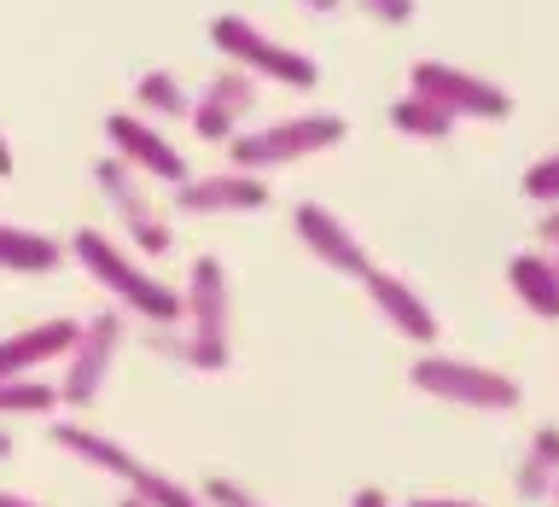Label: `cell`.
<instances>
[{
  "instance_id": "83f0119b",
  "label": "cell",
  "mask_w": 559,
  "mask_h": 507,
  "mask_svg": "<svg viewBox=\"0 0 559 507\" xmlns=\"http://www.w3.org/2000/svg\"><path fill=\"white\" fill-rule=\"evenodd\" d=\"M349 507H396V502L384 496V490H373V484H367V490H356V496H349Z\"/></svg>"
},
{
  "instance_id": "4316f807",
  "label": "cell",
  "mask_w": 559,
  "mask_h": 507,
  "mask_svg": "<svg viewBox=\"0 0 559 507\" xmlns=\"http://www.w3.org/2000/svg\"><path fill=\"white\" fill-rule=\"evenodd\" d=\"M402 507H484V502H466V496H414Z\"/></svg>"
},
{
  "instance_id": "cb8c5ba5",
  "label": "cell",
  "mask_w": 559,
  "mask_h": 507,
  "mask_svg": "<svg viewBox=\"0 0 559 507\" xmlns=\"http://www.w3.org/2000/svg\"><path fill=\"white\" fill-rule=\"evenodd\" d=\"M199 496H204V507H274V502H262L251 484L227 479V472H210V479L199 484Z\"/></svg>"
},
{
  "instance_id": "e0dca14e",
  "label": "cell",
  "mask_w": 559,
  "mask_h": 507,
  "mask_svg": "<svg viewBox=\"0 0 559 507\" xmlns=\"http://www.w3.org/2000/svg\"><path fill=\"white\" fill-rule=\"evenodd\" d=\"M513 490L519 502H554L559 490V426H536L524 444L519 467H513Z\"/></svg>"
},
{
  "instance_id": "277c9868",
  "label": "cell",
  "mask_w": 559,
  "mask_h": 507,
  "mask_svg": "<svg viewBox=\"0 0 559 507\" xmlns=\"http://www.w3.org/2000/svg\"><path fill=\"white\" fill-rule=\"evenodd\" d=\"M349 122L338 111H297V117H280V122H262V129H245L234 146V164L227 169H245V175H269V169H286V164H304L314 152H332L344 146Z\"/></svg>"
},
{
  "instance_id": "f546056e",
  "label": "cell",
  "mask_w": 559,
  "mask_h": 507,
  "mask_svg": "<svg viewBox=\"0 0 559 507\" xmlns=\"http://www.w3.org/2000/svg\"><path fill=\"white\" fill-rule=\"evenodd\" d=\"M304 7H309V12H338L344 0H304Z\"/></svg>"
},
{
  "instance_id": "603a6c76",
  "label": "cell",
  "mask_w": 559,
  "mask_h": 507,
  "mask_svg": "<svg viewBox=\"0 0 559 507\" xmlns=\"http://www.w3.org/2000/svg\"><path fill=\"white\" fill-rule=\"evenodd\" d=\"M524 199H536L542 210H559V146L542 152L531 169H524Z\"/></svg>"
},
{
  "instance_id": "d6986e66",
  "label": "cell",
  "mask_w": 559,
  "mask_h": 507,
  "mask_svg": "<svg viewBox=\"0 0 559 507\" xmlns=\"http://www.w3.org/2000/svg\"><path fill=\"white\" fill-rule=\"evenodd\" d=\"M134 105H140V117H164V122H187L192 117V94H187V82L175 76V70H140L134 76Z\"/></svg>"
},
{
  "instance_id": "3957f363",
  "label": "cell",
  "mask_w": 559,
  "mask_h": 507,
  "mask_svg": "<svg viewBox=\"0 0 559 507\" xmlns=\"http://www.w3.org/2000/svg\"><path fill=\"white\" fill-rule=\"evenodd\" d=\"M408 385L419 397L454 402V409H472V414H513L524 402L513 374L484 367V362H466V356H443V350H419L414 367H408Z\"/></svg>"
},
{
  "instance_id": "ffe728a7",
  "label": "cell",
  "mask_w": 559,
  "mask_h": 507,
  "mask_svg": "<svg viewBox=\"0 0 559 507\" xmlns=\"http://www.w3.org/2000/svg\"><path fill=\"white\" fill-rule=\"evenodd\" d=\"M454 122H461V117H449L437 99H419V94L391 99V129L408 134V140H449Z\"/></svg>"
},
{
  "instance_id": "f1b7e54d",
  "label": "cell",
  "mask_w": 559,
  "mask_h": 507,
  "mask_svg": "<svg viewBox=\"0 0 559 507\" xmlns=\"http://www.w3.org/2000/svg\"><path fill=\"white\" fill-rule=\"evenodd\" d=\"M0 507H41V502H29V496H17V490H0Z\"/></svg>"
},
{
  "instance_id": "ba28073f",
  "label": "cell",
  "mask_w": 559,
  "mask_h": 507,
  "mask_svg": "<svg viewBox=\"0 0 559 507\" xmlns=\"http://www.w3.org/2000/svg\"><path fill=\"white\" fill-rule=\"evenodd\" d=\"M181 327L222 367L234 362V339H227V332H234V280H227V269L216 257H192L187 286H181Z\"/></svg>"
},
{
  "instance_id": "52a82bcc",
  "label": "cell",
  "mask_w": 559,
  "mask_h": 507,
  "mask_svg": "<svg viewBox=\"0 0 559 507\" xmlns=\"http://www.w3.org/2000/svg\"><path fill=\"white\" fill-rule=\"evenodd\" d=\"M122 339H129V315L122 309H99L82 321V339L70 344L64 356V379H59V409H94L105 379H111V367L122 356Z\"/></svg>"
},
{
  "instance_id": "4dcf8cb0",
  "label": "cell",
  "mask_w": 559,
  "mask_h": 507,
  "mask_svg": "<svg viewBox=\"0 0 559 507\" xmlns=\"http://www.w3.org/2000/svg\"><path fill=\"white\" fill-rule=\"evenodd\" d=\"M0 175H12V146H7V134H0Z\"/></svg>"
},
{
  "instance_id": "1f68e13d",
  "label": "cell",
  "mask_w": 559,
  "mask_h": 507,
  "mask_svg": "<svg viewBox=\"0 0 559 507\" xmlns=\"http://www.w3.org/2000/svg\"><path fill=\"white\" fill-rule=\"evenodd\" d=\"M7 455H12V432H0V461H7Z\"/></svg>"
},
{
  "instance_id": "44dd1931",
  "label": "cell",
  "mask_w": 559,
  "mask_h": 507,
  "mask_svg": "<svg viewBox=\"0 0 559 507\" xmlns=\"http://www.w3.org/2000/svg\"><path fill=\"white\" fill-rule=\"evenodd\" d=\"M146 350H152V356H164V362H175V367H192V374H222V362L210 356V350L192 339L181 321H175V327H146Z\"/></svg>"
},
{
  "instance_id": "30bf717a",
  "label": "cell",
  "mask_w": 559,
  "mask_h": 507,
  "mask_svg": "<svg viewBox=\"0 0 559 507\" xmlns=\"http://www.w3.org/2000/svg\"><path fill=\"white\" fill-rule=\"evenodd\" d=\"M105 140H111V152L129 164L140 181H164V187H187L192 169H187V152L175 146V140L157 129V122H146L140 111H117L105 117Z\"/></svg>"
},
{
  "instance_id": "6da1fadb",
  "label": "cell",
  "mask_w": 559,
  "mask_h": 507,
  "mask_svg": "<svg viewBox=\"0 0 559 507\" xmlns=\"http://www.w3.org/2000/svg\"><path fill=\"white\" fill-rule=\"evenodd\" d=\"M70 262L111 297V309L140 315L146 327H175L181 321V292L164 286L157 274H146L129 245H117L111 234H99V227H76V234H70Z\"/></svg>"
},
{
  "instance_id": "7c38bea8",
  "label": "cell",
  "mask_w": 559,
  "mask_h": 507,
  "mask_svg": "<svg viewBox=\"0 0 559 507\" xmlns=\"http://www.w3.org/2000/svg\"><path fill=\"white\" fill-rule=\"evenodd\" d=\"M292 227H297V245L314 257V262H326L332 274H349V280H361L367 269H373V251L361 245V234L349 227L338 210H326V204H297L292 210Z\"/></svg>"
},
{
  "instance_id": "9c48e42d",
  "label": "cell",
  "mask_w": 559,
  "mask_h": 507,
  "mask_svg": "<svg viewBox=\"0 0 559 507\" xmlns=\"http://www.w3.org/2000/svg\"><path fill=\"white\" fill-rule=\"evenodd\" d=\"M408 94L437 99L449 117H472V122H507L513 117V94H507V87H496L489 76H472L461 64H443V59H419L408 70Z\"/></svg>"
},
{
  "instance_id": "836d02e7",
  "label": "cell",
  "mask_w": 559,
  "mask_h": 507,
  "mask_svg": "<svg viewBox=\"0 0 559 507\" xmlns=\"http://www.w3.org/2000/svg\"><path fill=\"white\" fill-rule=\"evenodd\" d=\"M554 502H559V490H554Z\"/></svg>"
},
{
  "instance_id": "8992f818",
  "label": "cell",
  "mask_w": 559,
  "mask_h": 507,
  "mask_svg": "<svg viewBox=\"0 0 559 507\" xmlns=\"http://www.w3.org/2000/svg\"><path fill=\"white\" fill-rule=\"evenodd\" d=\"M94 187H99L105 210L117 216L122 239L134 245V257H169V251H175V227H169V216L157 210V199L146 192V181H140V175L122 164L117 152L94 164Z\"/></svg>"
},
{
  "instance_id": "9a60e30c",
  "label": "cell",
  "mask_w": 559,
  "mask_h": 507,
  "mask_svg": "<svg viewBox=\"0 0 559 507\" xmlns=\"http://www.w3.org/2000/svg\"><path fill=\"white\" fill-rule=\"evenodd\" d=\"M76 339H82V321H70V315H52V321L7 332L0 339V379H41V367L64 362Z\"/></svg>"
},
{
  "instance_id": "d4e9b609",
  "label": "cell",
  "mask_w": 559,
  "mask_h": 507,
  "mask_svg": "<svg viewBox=\"0 0 559 507\" xmlns=\"http://www.w3.org/2000/svg\"><path fill=\"white\" fill-rule=\"evenodd\" d=\"M356 7H361V12H373L379 24H391V30H402V24L414 17V0H356Z\"/></svg>"
},
{
  "instance_id": "d6a6232c",
  "label": "cell",
  "mask_w": 559,
  "mask_h": 507,
  "mask_svg": "<svg viewBox=\"0 0 559 507\" xmlns=\"http://www.w3.org/2000/svg\"><path fill=\"white\" fill-rule=\"evenodd\" d=\"M117 507H140V502H134V496H122V502H117Z\"/></svg>"
},
{
  "instance_id": "4fadbf2b",
  "label": "cell",
  "mask_w": 559,
  "mask_h": 507,
  "mask_svg": "<svg viewBox=\"0 0 559 507\" xmlns=\"http://www.w3.org/2000/svg\"><path fill=\"white\" fill-rule=\"evenodd\" d=\"M269 204H274L269 175H245V169L192 175L187 187H175V210L181 216H257Z\"/></svg>"
},
{
  "instance_id": "7a4b0ae2",
  "label": "cell",
  "mask_w": 559,
  "mask_h": 507,
  "mask_svg": "<svg viewBox=\"0 0 559 507\" xmlns=\"http://www.w3.org/2000/svg\"><path fill=\"white\" fill-rule=\"evenodd\" d=\"M52 444H59L70 461L94 467L99 479H117L122 496H134L140 507H204L199 490H187V479H169L164 467L140 461L129 444H117L111 432H94L82 420H52Z\"/></svg>"
},
{
  "instance_id": "ac0fdd59",
  "label": "cell",
  "mask_w": 559,
  "mask_h": 507,
  "mask_svg": "<svg viewBox=\"0 0 559 507\" xmlns=\"http://www.w3.org/2000/svg\"><path fill=\"white\" fill-rule=\"evenodd\" d=\"M64 257H70V245H59L52 234H41V227L0 222V269L7 274H52Z\"/></svg>"
},
{
  "instance_id": "2e32d148",
  "label": "cell",
  "mask_w": 559,
  "mask_h": 507,
  "mask_svg": "<svg viewBox=\"0 0 559 507\" xmlns=\"http://www.w3.org/2000/svg\"><path fill=\"white\" fill-rule=\"evenodd\" d=\"M507 286L536 321H559V269L548 262V251H519L507 262Z\"/></svg>"
},
{
  "instance_id": "7402d4cb",
  "label": "cell",
  "mask_w": 559,
  "mask_h": 507,
  "mask_svg": "<svg viewBox=\"0 0 559 507\" xmlns=\"http://www.w3.org/2000/svg\"><path fill=\"white\" fill-rule=\"evenodd\" d=\"M52 409H59V385H41V379H0V420L52 414Z\"/></svg>"
},
{
  "instance_id": "8fae6325",
  "label": "cell",
  "mask_w": 559,
  "mask_h": 507,
  "mask_svg": "<svg viewBox=\"0 0 559 507\" xmlns=\"http://www.w3.org/2000/svg\"><path fill=\"white\" fill-rule=\"evenodd\" d=\"M257 105V76H245V70H216L199 94H192V134L210 140V146H234L245 134V117H251Z\"/></svg>"
},
{
  "instance_id": "5b68a950",
  "label": "cell",
  "mask_w": 559,
  "mask_h": 507,
  "mask_svg": "<svg viewBox=\"0 0 559 507\" xmlns=\"http://www.w3.org/2000/svg\"><path fill=\"white\" fill-rule=\"evenodd\" d=\"M210 47H216L222 59H234V70H245V76L297 87V94H309V87L321 82V64H314L309 52L274 42L269 30H257L251 17H239V12H216V17H210Z\"/></svg>"
},
{
  "instance_id": "484cf974",
  "label": "cell",
  "mask_w": 559,
  "mask_h": 507,
  "mask_svg": "<svg viewBox=\"0 0 559 507\" xmlns=\"http://www.w3.org/2000/svg\"><path fill=\"white\" fill-rule=\"evenodd\" d=\"M536 239H542V251H548V262L559 269V210H542V222H536Z\"/></svg>"
},
{
  "instance_id": "5bb4252c",
  "label": "cell",
  "mask_w": 559,
  "mask_h": 507,
  "mask_svg": "<svg viewBox=\"0 0 559 507\" xmlns=\"http://www.w3.org/2000/svg\"><path fill=\"white\" fill-rule=\"evenodd\" d=\"M361 292H367V304L391 321V332H402L408 344L431 350L437 339H443V321H437V309L426 304V292H419L414 280H402L391 269H367L361 274Z\"/></svg>"
}]
</instances>
